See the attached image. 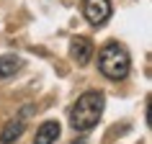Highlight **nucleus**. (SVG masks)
I'll list each match as a JSON object with an SVG mask.
<instances>
[{"label":"nucleus","instance_id":"nucleus-1","mask_svg":"<svg viewBox=\"0 0 152 144\" xmlns=\"http://www.w3.org/2000/svg\"><path fill=\"white\" fill-rule=\"evenodd\" d=\"M103 108H106V95L101 90L83 93L75 100V105L70 108V126L75 131H90V129H96L101 116H103Z\"/></svg>","mask_w":152,"mask_h":144},{"label":"nucleus","instance_id":"nucleus-2","mask_svg":"<svg viewBox=\"0 0 152 144\" xmlns=\"http://www.w3.org/2000/svg\"><path fill=\"white\" fill-rule=\"evenodd\" d=\"M129 67H132V59H129L126 49L121 47V44H116V41L106 44L98 52V70L108 80H124L129 75Z\"/></svg>","mask_w":152,"mask_h":144},{"label":"nucleus","instance_id":"nucleus-3","mask_svg":"<svg viewBox=\"0 0 152 144\" xmlns=\"http://www.w3.org/2000/svg\"><path fill=\"white\" fill-rule=\"evenodd\" d=\"M83 16L90 26H103L111 18V0H85Z\"/></svg>","mask_w":152,"mask_h":144},{"label":"nucleus","instance_id":"nucleus-4","mask_svg":"<svg viewBox=\"0 0 152 144\" xmlns=\"http://www.w3.org/2000/svg\"><path fill=\"white\" fill-rule=\"evenodd\" d=\"M70 57L72 62L77 64V67H85L90 62V57H93V44H90L85 36H77V39L70 41Z\"/></svg>","mask_w":152,"mask_h":144},{"label":"nucleus","instance_id":"nucleus-5","mask_svg":"<svg viewBox=\"0 0 152 144\" xmlns=\"http://www.w3.org/2000/svg\"><path fill=\"white\" fill-rule=\"evenodd\" d=\"M26 131V116H16V119H10L3 131H0V144H13L16 139H21V134Z\"/></svg>","mask_w":152,"mask_h":144},{"label":"nucleus","instance_id":"nucleus-6","mask_svg":"<svg viewBox=\"0 0 152 144\" xmlns=\"http://www.w3.org/2000/svg\"><path fill=\"white\" fill-rule=\"evenodd\" d=\"M57 136H59V121H44V124L36 129L34 144H54Z\"/></svg>","mask_w":152,"mask_h":144},{"label":"nucleus","instance_id":"nucleus-7","mask_svg":"<svg viewBox=\"0 0 152 144\" xmlns=\"http://www.w3.org/2000/svg\"><path fill=\"white\" fill-rule=\"evenodd\" d=\"M21 67H23V59H21L18 54H3L0 57V80L13 77Z\"/></svg>","mask_w":152,"mask_h":144},{"label":"nucleus","instance_id":"nucleus-8","mask_svg":"<svg viewBox=\"0 0 152 144\" xmlns=\"http://www.w3.org/2000/svg\"><path fill=\"white\" fill-rule=\"evenodd\" d=\"M72 144H85V142H83V139H75V142H72Z\"/></svg>","mask_w":152,"mask_h":144}]
</instances>
